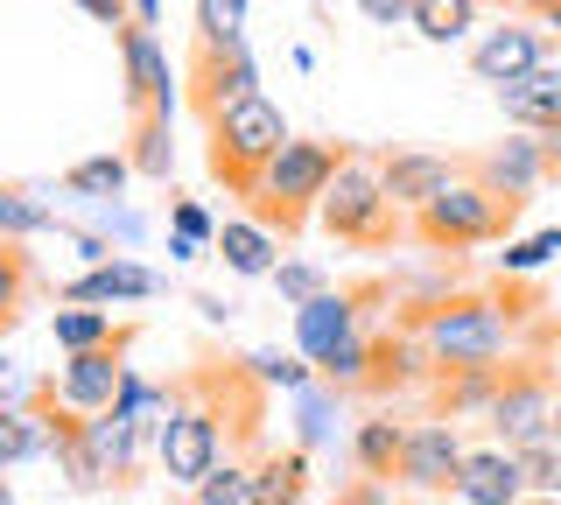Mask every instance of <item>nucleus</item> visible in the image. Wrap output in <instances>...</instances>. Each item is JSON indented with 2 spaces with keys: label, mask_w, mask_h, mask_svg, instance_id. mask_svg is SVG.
<instances>
[{
  "label": "nucleus",
  "mask_w": 561,
  "mask_h": 505,
  "mask_svg": "<svg viewBox=\"0 0 561 505\" xmlns=\"http://www.w3.org/2000/svg\"><path fill=\"white\" fill-rule=\"evenodd\" d=\"M337 162H344L337 141H302V134H295V141L267 162V176L253 183L245 211L267 225L274 239H295V232L316 218V204H323V190H330V176H337Z\"/></svg>",
  "instance_id": "f257e3e1"
},
{
  "label": "nucleus",
  "mask_w": 561,
  "mask_h": 505,
  "mask_svg": "<svg viewBox=\"0 0 561 505\" xmlns=\"http://www.w3.org/2000/svg\"><path fill=\"white\" fill-rule=\"evenodd\" d=\"M288 141H295L288 119H280V106L260 92V99H245V106H232V113L210 119V134H204V169H210V183H225V197H253V183L267 176V162H274Z\"/></svg>",
  "instance_id": "f03ea898"
},
{
  "label": "nucleus",
  "mask_w": 561,
  "mask_h": 505,
  "mask_svg": "<svg viewBox=\"0 0 561 505\" xmlns=\"http://www.w3.org/2000/svg\"><path fill=\"white\" fill-rule=\"evenodd\" d=\"M421 330V344L435 352V365H499L513 358L519 323L505 309V295H449V302L408 317Z\"/></svg>",
  "instance_id": "7ed1b4c3"
},
{
  "label": "nucleus",
  "mask_w": 561,
  "mask_h": 505,
  "mask_svg": "<svg viewBox=\"0 0 561 505\" xmlns=\"http://www.w3.org/2000/svg\"><path fill=\"white\" fill-rule=\"evenodd\" d=\"M316 225L330 239H344V246H386V239H400V211L379 183V154L344 148L337 176H330L323 204H316Z\"/></svg>",
  "instance_id": "20e7f679"
},
{
  "label": "nucleus",
  "mask_w": 561,
  "mask_h": 505,
  "mask_svg": "<svg viewBox=\"0 0 561 505\" xmlns=\"http://www.w3.org/2000/svg\"><path fill=\"white\" fill-rule=\"evenodd\" d=\"M513 225H519L513 204L491 197V190L463 169V176H456L443 197L414 211V239H421V246H435V253H470V246H499Z\"/></svg>",
  "instance_id": "39448f33"
},
{
  "label": "nucleus",
  "mask_w": 561,
  "mask_h": 505,
  "mask_svg": "<svg viewBox=\"0 0 561 505\" xmlns=\"http://www.w3.org/2000/svg\"><path fill=\"white\" fill-rule=\"evenodd\" d=\"M554 387H561V379H554L540 358H519L513 372L499 379V400L484 408L491 443H505V449H534V443H548V422H554Z\"/></svg>",
  "instance_id": "423d86ee"
},
{
  "label": "nucleus",
  "mask_w": 561,
  "mask_h": 505,
  "mask_svg": "<svg viewBox=\"0 0 561 505\" xmlns=\"http://www.w3.org/2000/svg\"><path fill=\"white\" fill-rule=\"evenodd\" d=\"M463 457H470L463 428L443 422V414H428V422H414V428H408V449H400L393 484H400L408 498H449V492H456V470H463Z\"/></svg>",
  "instance_id": "0eeeda50"
},
{
  "label": "nucleus",
  "mask_w": 561,
  "mask_h": 505,
  "mask_svg": "<svg viewBox=\"0 0 561 505\" xmlns=\"http://www.w3.org/2000/svg\"><path fill=\"white\" fill-rule=\"evenodd\" d=\"M183 84H190V106H197V119L210 127L218 113H232V106H245V99H260V64H253V49H210V43H197V57H190V71H183Z\"/></svg>",
  "instance_id": "6e6552de"
},
{
  "label": "nucleus",
  "mask_w": 561,
  "mask_h": 505,
  "mask_svg": "<svg viewBox=\"0 0 561 505\" xmlns=\"http://www.w3.org/2000/svg\"><path fill=\"white\" fill-rule=\"evenodd\" d=\"M134 337H140V330L127 323L113 344H99V352H70V358L57 365V379H49V393H57L64 408H78V414H105V408L119 400V379H127Z\"/></svg>",
  "instance_id": "1a4fd4ad"
},
{
  "label": "nucleus",
  "mask_w": 561,
  "mask_h": 505,
  "mask_svg": "<svg viewBox=\"0 0 561 505\" xmlns=\"http://www.w3.org/2000/svg\"><path fill=\"white\" fill-rule=\"evenodd\" d=\"M113 36H119V92H127V119H140V113H169L175 119V71H169L162 36L140 28V22L113 28Z\"/></svg>",
  "instance_id": "9d476101"
},
{
  "label": "nucleus",
  "mask_w": 561,
  "mask_h": 505,
  "mask_svg": "<svg viewBox=\"0 0 561 505\" xmlns=\"http://www.w3.org/2000/svg\"><path fill=\"white\" fill-rule=\"evenodd\" d=\"M463 169L491 190V197L513 204V211H526V197L548 183V162H540V134H526V127H513L505 141H491L484 154H470Z\"/></svg>",
  "instance_id": "9b49d317"
},
{
  "label": "nucleus",
  "mask_w": 561,
  "mask_h": 505,
  "mask_svg": "<svg viewBox=\"0 0 561 505\" xmlns=\"http://www.w3.org/2000/svg\"><path fill=\"white\" fill-rule=\"evenodd\" d=\"M365 295L373 288H323L316 302L295 309V352H302L309 365H323L330 352H344L351 337H365Z\"/></svg>",
  "instance_id": "f8f14e48"
},
{
  "label": "nucleus",
  "mask_w": 561,
  "mask_h": 505,
  "mask_svg": "<svg viewBox=\"0 0 561 505\" xmlns=\"http://www.w3.org/2000/svg\"><path fill=\"white\" fill-rule=\"evenodd\" d=\"M540 64H548V28L526 22V14H513L505 28H484V36L470 43V71H478L491 92H499V84H519L526 71H540Z\"/></svg>",
  "instance_id": "ddd939ff"
},
{
  "label": "nucleus",
  "mask_w": 561,
  "mask_h": 505,
  "mask_svg": "<svg viewBox=\"0 0 561 505\" xmlns=\"http://www.w3.org/2000/svg\"><path fill=\"white\" fill-rule=\"evenodd\" d=\"M456 176H463V162H449V154H435V148H386L379 154V183H386V197H393V211L435 204Z\"/></svg>",
  "instance_id": "4468645a"
},
{
  "label": "nucleus",
  "mask_w": 561,
  "mask_h": 505,
  "mask_svg": "<svg viewBox=\"0 0 561 505\" xmlns=\"http://www.w3.org/2000/svg\"><path fill=\"white\" fill-rule=\"evenodd\" d=\"M456 505H519L526 498V463H519V449H505V443H478L463 457V470H456Z\"/></svg>",
  "instance_id": "2eb2a0df"
},
{
  "label": "nucleus",
  "mask_w": 561,
  "mask_h": 505,
  "mask_svg": "<svg viewBox=\"0 0 561 505\" xmlns=\"http://www.w3.org/2000/svg\"><path fill=\"white\" fill-rule=\"evenodd\" d=\"M443 365H435V352L421 344L414 323L386 330V337H373V379H365V393H400V387H421V379H435Z\"/></svg>",
  "instance_id": "dca6fc26"
},
{
  "label": "nucleus",
  "mask_w": 561,
  "mask_h": 505,
  "mask_svg": "<svg viewBox=\"0 0 561 505\" xmlns=\"http://www.w3.org/2000/svg\"><path fill=\"white\" fill-rule=\"evenodd\" d=\"M162 288L154 282V267H140V260H99V267H84L78 282L64 288V302H84V309H119V302H148V295Z\"/></svg>",
  "instance_id": "f3484780"
},
{
  "label": "nucleus",
  "mask_w": 561,
  "mask_h": 505,
  "mask_svg": "<svg viewBox=\"0 0 561 505\" xmlns=\"http://www.w3.org/2000/svg\"><path fill=\"white\" fill-rule=\"evenodd\" d=\"M499 113L513 119V127H526V134L561 127V64L548 57L540 71H526L519 84H499Z\"/></svg>",
  "instance_id": "a211bd4d"
},
{
  "label": "nucleus",
  "mask_w": 561,
  "mask_h": 505,
  "mask_svg": "<svg viewBox=\"0 0 561 505\" xmlns=\"http://www.w3.org/2000/svg\"><path fill=\"white\" fill-rule=\"evenodd\" d=\"M505 365H443L435 372V414L443 422H484V408L499 400Z\"/></svg>",
  "instance_id": "6ab92c4d"
},
{
  "label": "nucleus",
  "mask_w": 561,
  "mask_h": 505,
  "mask_svg": "<svg viewBox=\"0 0 561 505\" xmlns=\"http://www.w3.org/2000/svg\"><path fill=\"white\" fill-rule=\"evenodd\" d=\"M218 253H225L232 274H245V282H267V274L280 267V239L260 218H225L218 225Z\"/></svg>",
  "instance_id": "aec40b11"
},
{
  "label": "nucleus",
  "mask_w": 561,
  "mask_h": 505,
  "mask_svg": "<svg viewBox=\"0 0 561 505\" xmlns=\"http://www.w3.org/2000/svg\"><path fill=\"white\" fill-rule=\"evenodd\" d=\"M253 505H309V449H267L253 463Z\"/></svg>",
  "instance_id": "412c9836"
},
{
  "label": "nucleus",
  "mask_w": 561,
  "mask_h": 505,
  "mask_svg": "<svg viewBox=\"0 0 561 505\" xmlns=\"http://www.w3.org/2000/svg\"><path fill=\"white\" fill-rule=\"evenodd\" d=\"M400 449H408V422H393V414H373V422L351 428V463H358V478H386V484H393Z\"/></svg>",
  "instance_id": "4be33fe9"
},
{
  "label": "nucleus",
  "mask_w": 561,
  "mask_h": 505,
  "mask_svg": "<svg viewBox=\"0 0 561 505\" xmlns=\"http://www.w3.org/2000/svg\"><path fill=\"white\" fill-rule=\"evenodd\" d=\"M127 323H113V309H84V302H64L57 317H49V337H57V352H99V344H113Z\"/></svg>",
  "instance_id": "5701e85b"
},
{
  "label": "nucleus",
  "mask_w": 561,
  "mask_h": 505,
  "mask_svg": "<svg viewBox=\"0 0 561 505\" xmlns=\"http://www.w3.org/2000/svg\"><path fill=\"white\" fill-rule=\"evenodd\" d=\"M127 176H134L127 148H119V154H84V162L64 169V190H70V197H84V204H113L119 190H127Z\"/></svg>",
  "instance_id": "b1692460"
},
{
  "label": "nucleus",
  "mask_w": 561,
  "mask_h": 505,
  "mask_svg": "<svg viewBox=\"0 0 561 505\" xmlns=\"http://www.w3.org/2000/svg\"><path fill=\"white\" fill-rule=\"evenodd\" d=\"M127 162H134V176H148V183H169V169H175L169 113H140V119H134V134H127Z\"/></svg>",
  "instance_id": "393cba45"
},
{
  "label": "nucleus",
  "mask_w": 561,
  "mask_h": 505,
  "mask_svg": "<svg viewBox=\"0 0 561 505\" xmlns=\"http://www.w3.org/2000/svg\"><path fill=\"white\" fill-rule=\"evenodd\" d=\"M478 8L484 0H414V36L421 43H463L470 28H478Z\"/></svg>",
  "instance_id": "a878e982"
},
{
  "label": "nucleus",
  "mask_w": 561,
  "mask_h": 505,
  "mask_svg": "<svg viewBox=\"0 0 561 505\" xmlns=\"http://www.w3.org/2000/svg\"><path fill=\"white\" fill-rule=\"evenodd\" d=\"M28 288H35V260L22 253V239H0V330L22 323Z\"/></svg>",
  "instance_id": "bb28decb"
},
{
  "label": "nucleus",
  "mask_w": 561,
  "mask_h": 505,
  "mask_svg": "<svg viewBox=\"0 0 561 505\" xmlns=\"http://www.w3.org/2000/svg\"><path fill=\"white\" fill-rule=\"evenodd\" d=\"M197 43L239 49L245 43V0H197Z\"/></svg>",
  "instance_id": "cd10ccee"
},
{
  "label": "nucleus",
  "mask_w": 561,
  "mask_h": 505,
  "mask_svg": "<svg viewBox=\"0 0 561 505\" xmlns=\"http://www.w3.org/2000/svg\"><path fill=\"white\" fill-rule=\"evenodd\" d=\"M302 449H316V443H330V428H337V400H344V387H330V379H309L302 393Z\"/></svg>",
  "instance_id": "c85d7f7f"
},
{
  "label": "nucleus",
  "mask_w": 561,
  "mask_h": 505,
  "mask_svg": "<svg viewBox=\"0 0 561 505\" xmlns=\"http://www.w3.org/2000/svg\"><path fill=\"white\" fill-rule=\"evenodd\" d=\"M35 232H57L49 204H35L28 190H0V239H35Z\"/></svg>",
  "instance_id": "c756f323"
},
{
  "label": "nucleus",
  "mask_w": 561,
  "mask_h": 505,
  "mask_svg": "<svg viewBox=\"0 0 561 505\" xmlns=\"http://www.w3.org/2000/svg\"><path fill=\"white\" fill-rule=\"evenodd\" d=\"M245 372H253L260 387H280V393H302L309 379H316V365H309L302 352H295V358H280V352H253V358H245Z\"/></svg>",
  "instance_id": "7c9ffc66"
},
{
  "label": "nucleus",
  "mask_w": 561,
  "mask_h": 505,
  "mask_svg": "<svg viewBox=\"0 0 561 505\" xmlns=\"http://www.w3.org/2000/svg\"><path fill=\"white\" fill-rule=\"evenodd\" d=\"M267 282L280 288V302H288V309H302V302H316V295L330 288V274L316 267V260H280V267L267 274Z\"/></svg>",
  "instance_id": "2f4dec72"
},
{
  "label": "nucleus",
  "mask_w": 561,
  "mask_h": 505,
  "mask_svg": "<svg viewBox=\"0 0 561 505\" xmlns=\"http://www.w3.org/2000/svg\"><path fill=\"white\" fill-rule=\"evenodd\" d=\"M554 253H561V225H554V232H534V239H513V246L499 253V274H505V282H519V274L548 267Z\"/></svg>",
  "instance_id": "473e14b6"
},
{
  "label": "nucleus",
  "mask_w": 561,
  "mask_h": 505,
  "mask_svg": "<svg viewBox=\"0 0 561 505\" xmlns=\"http://www.w3.org/2000/svg\"><path fill=\"white\" fill-rule=\"evenodd\" d=\"M519 463H526V492H561V443L554 435L534 443V449H519Z\"/></svg>",
  "instance_id": "72a5a7b5"
},
{
  "label": "nucleus",
  "mask_w": 561,
  "mask_h": 505,
  "mask_svg": "<svg viewBox=\"0 0 561 505\" xmlns=\"http://www.w3.org/2000/svg\"><path fill=\"white\" fill-rule=\"evenodd\" d=\"M169 225H175V239L218 246V225H210V211H204V204H190V197H175V204H169Z\"/></svg>",
  "instance_id": "f704fd0d"
},
{
  "label": "nucleus",
  "mask_w": 561,
  "mask_h": 505,
  "mask_svg": "<svg viewBox=\"0 0 561 505\" xmlns=\"http://www.w3.org/2000/svg\"><path fill=\"white\" fill-rule=\"evenodd\" d=\"M337 505H408V498H400V484H386V478H358Z\"/></svg>",
  "instance_id": "c9c22d12"
},
{
  "label": "nucleus",
  "mask_w": 561,
  "mask_h": 505,
  "mask_svg": "<svg viewBox=\"0 0 561 505\" xmlns=\"http://www.w3.org/2000/svg\"><path fill=\"white\" fill-rule=\"evenodd\" d=\"M358 14L379 28H400V22H414V0H358Z\"/></svg>",
  "instance_id": "e433bc0d"
},
{
  "label": "nucleus",
  "mask_w": 561,
  "mask_h": 505,
  "mask_svg": "<svg viewBox=\"0 0 561 505\" xmlns=\"http://www.w3.org/2000/svg\"><path fill=\"white\" fill-rule=\"evenodd\" d=\"M70 8H78V14H92L99 28H127V22H134V8H127V0H70Z\"/></svg>",
  "instance_id": "4c0bfd02"
},
{
  "label": "nucleus",
  "mask_w": 561,
  "mask_h": 505,
  "mask_svg": "<svg viewBox=\"0 0 561 505\" xmlns=\"http://www.w3.org/2000/svg\"><path fill=\"white\" fill-rule=\"evenodd\" d=\"M540 162H548V183H554V176H561V127L540 134Z\"/></svg>",
  "instance_id": "58836bf2"
},
{
  "label": "nucleus",
  "mask_w": 561,
  "mask_h": 505,
  "mask_svg": "<svg viewBox=\"0 0 561 505\" xmlns=\"http://www.w3.org/2000/svg\"><path fill=\"white\" fill-rule=\"evenodd\" d=\"M127 8H134L140 28H162V0H127Z\"/></svg>",
  "instance_id": "ea45409f"
},
{
  "label": "nucleus",
  "mask_w": 561,
  "mask_h": 505,
  "mask_svg": "<svg viewBox=\"0 0 561 505\" xmlns=\"http://www.w3.org/2000/svg\"><path fill=\"white\" fill-rule=\"evenodd\" d=\"M554 8H561V0H513V14H526V22H548Z\"/></svg>",
  "instance_id": "a19ab883"
},
{
  "label": "nucleus",
  "mask_w": 561,
  "mask_h": 505,
  "mask_svg": "<svg viewBox=\"0 0 561 505\" xmlns=\"http://www.w3.org/2000/svg\"><path fill=\"white\" fill-rule=\"evenodd\" d=\"M210 246H197V239H169V260H204Z\"/></svg>",
  "instance_id": "79ce46f5"
},
{
  "label": "nucleus",
  "mask_w": 561,
  "mask_h": 505,
  "mask_svg": "<svg viewBox=\"0 0 561 505\" xmlns=\"http://www.w3.org/2000/svg\"><path fill=\"white\" fill-rule=\"evenodd\" d=\"M519 505H561V492H526Z\"/></svg>",
  "instance_id": "37998d69"
},
{
  "label": "nucleus",
  "mask_w": 561,
  "mask_h": 505,
  "mask_svg": "<svg viewBox=\"0 0 561 505\" xmlns=\"http://www.w3.org/2000/svg\"><path fill=\"white\" fill-rule=\"evenodd\" d=\"M548 435H554V443H561V387H554V422H548Z\"/></svg>",
  "instance_id": "c03bdc74"
},
{
  "label": "nucleus",
  "mask_w": 561,
  "mask_h": 505,
  "mask_svg": "<svg viewBox=\"0 0 561 505\" xmlns=\"http://www.w3.org/2000/svg\"><path fill=\"white\" fill-rule=\"evenodd\" d=\"M0 505H14V484H8V470H0Z\"/></svg>",
  "instance_id": "a18cd8bd"
},
{
  "label": "nucleus",
  "mask_w": 561,
  "mask_h": 505,
  "mask_svg": "<svg viewBox=\"0 0 561 505\" xmlns=\"http://www.w3.org/2000/svg\"><path fill=\"white\" fill-rule=\"evenodd\" d=\"M540 28H548V36H561V8H554V14H548V22H540Z\"/></svg>",
  "instance_id": "49530a36"
},
{
  "label": "nucleus",
  "mask_w": 561,
  "mask_h": 505,
  "mask_svg": "<svg viewBox=\"0 0 561 505\" xmlns=\"http://www.w3.org/2000/svg\"><path fill=\"white\" fill-rule=\"evenodd\" d=\"M337 8H358V0H337Z\"/></svg>",
  "instance_id": "de8ad7c7"
},
{
  "label": "nucleus",
  "mask_w": 561,
  "mask_h": 505,
  "mask_svg": "<svg viewBox=\"0 0 561 505\" xmlns=\"http://www.w3.org/2000/svg\"><path fill=\"white\" fill-rule=\"evenodd\" d=\"M175 505H197V498H175Z\"/></svg>",
  "instance_id": "09e8293b"
},
{
  "label": "nucleus",
  "mask_w": 561,
  "mask_h": 505,
  "mask_svg": "<svg viewBox=\"0 0 561 505\" xmlns=\"http://www.w3.org/2000/svg\"><path fill=\"white\" fill-rule=\"evenodd\" d=\"M499 8H513V0H499Z\"/></svg>",
  "instance_id": "8fccbe9b"
}]
</instances>
